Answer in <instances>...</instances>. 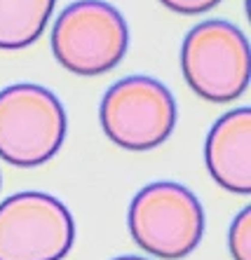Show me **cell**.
<instances>
[{
	"label": "cell",
	"instance_id": "obj_1",
	"mask_svg": "<svg viewBox=\"0 0 251 260\" xmlns=\"http://www.w3.org/2000/svg\"><path fill=\"white\" fill-rule=\"evenodd\" d=\"M127 225L134 244L148 255L181 260L202 242L204 209L197 194L185 185L155 181L134 194Z\"/></svg>",
	"mask_w": 251,
	"mask_h": 260
},
{
	"label": "cell",
	"instance_id": "obj_2",
	"mask_svg": "<svg viewBox=\"0 0 251 260\" xmlns=\"http://www.w3.org/2000/svg\"><path fill=\"white\" fill-rule=\"evenodd\" d=\"M68 117L61 101L40 85L19 82L0 91V159L40 167L61 150Z\"/></svg>",
	"mask_w": 251,
	"mask_h": 260
},
{
	"label": "cell",
	"instance_id": "obj_3",
	"mask_svg": "<svg viewBox=\"0 0 251 260\" xmlns=\"http://www.w3.org/2000/svg\"><path fill=\"white\" fill-rule=\"evenodd\" d=\"M181 71L204 101H237L249 87V40L226 19L202 21L183 38Z\"/></svg>",
	"mask_w": 251,
	"mask_h": 260
},
{
	"label": "cell",
	"instance_id": "obj_4",
	"mask_svg": "<svg viewBox=\"0 0 251 260\" xmlns=\"http://www.w3.org/2000/svg\"><path fill=\"white\" fill-rule=\"evenodd\" d=\"M176 99L150 75H129L110 85L99 106V122L110 143L124 150H153L172 136Z\"/></svg>",
	"mask_w": 251,
	"mask_h": 260
},
{
	"label": "cell",
	"instance_id": "obj_5",
	"mask_svg": "<svg viewBox=\"0 0 251 260\" xmlns=\"http://www.w3.org/2000/svg\"><path fill=\"white\" fill-rule=\"evenodd\" d=\"M129 45L127 21L104 0L68 5L52 28V52L75 75H104L124 59Z\"/></svg>",
	"mask_w": 251,
	"mask_h": 260
},
{
	"label": "cell",
	"instance_id": "obj_6",
	"mask_svg": "<svg viewBox=\"0 0 251 260\" xmlns=\"http://www.w3.org/2000/svg\"><path fill=\"white\" fill-rule=\"evenodd\" d=\"M73 242V216L52 194L28 190L0 202V260H61Z\"/></svg>",
	"mask_w": 251,
	"mask_h": 260
},
{
	"label": "cell",
	"instance_id": "obj_7",
	"mask_svg": "<svg viewBox=\"0 0 251 260\" xmlns=\"http://www.w3.org/2000/svg\"><path fill=\"white\" fill-rule=\"evenodd\" d=\"M204 162L223 190L235 194L251 192V110L246 106L226 113L209 129Z\"/></svg>",
	"mask_w": 251,
	"mask_h": 260
},
{
	"label": "cell",
	"instance_id": "obj_8",
	"mask_svg": "<svg viewBox=\"0 0 251 260\" xmlns=\"http://www.w3.org/2000/svg\"><path fill=\"white\" fill-rule=\"evenodd\" d=\"M54 5L56 0H0V49L17 52L36 43Z\"/></svg>",
	"mask_w": 251,
	"mask_h": 260
},
{
	"label": "cell",
	"instance_id": "obj_9",
	"mask_svg": "<svg viewBox=\"0 0 251 260\" xmlns=\"http://www.w3.org/2000/svg\"><path fill=\"white\" fill-rule=\"evenodd\" d=\"M228 248L235 260H251V209L244 206L235 216L228 232Z\"/></svg>",
	"mask_w": 251,
	"mask_h": 260
},
{
	"label": "cell",
	"instance_id": "obj_10",
	"mask_svg": "<svg viewBox=\"0 0 251 260\" xmlns=\"http://www.w3.org/2000/svg\"><path fill=\"white\" fill-rule=\"evenodd\" d=\"M162 5L169 10V12L176 14H185V17H193V14H204L211 12L221 0H160Z\"/></svg>",
	"mask_w": 251,
	"mask_h": 260
},
{
	"label": "cell",
	"instance_id": "obj_11",
	"mask_svg": "<svg viewBox=\"0 0 251 260\" xmlns=\"http://www.w3.org/2000/svg\"><path fill=\"white\" fill-rule=\"evenodd\" d=\"M113 260H148V258H141V255H120V258H113Z\"/></svg>",
	"mask_w": 251,
	"mask_h": 260
}]
</instances>
